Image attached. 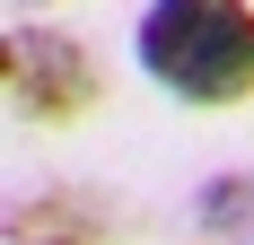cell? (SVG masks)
<instances>
[{
	"label": "cell",
	"instance_id": "obj_1",
	"mask_svg": "<svg viewBox=\"0 0 254 245\" xmlns=\"http://www.w3.org/2000/svg\"><path fill=\"white\" fill-rule=\"evenodd\" d=\"M131 61L193 114L254 105V0H149L131 18Z\"/></svg>",
	"mask_w": 254,
	"mask_h": 245
},
{
	"label": "cell",
	"instance_id": "obj_2",
	"mask_svg": "<svg viewBox=\"0 0 254 245\" xmlns=\"http://www.w3.org/2000/svg\"><path fill=\"white\" fill-rule=\"evenodd\" d=\"M0 88H9V114L26 131H70V122L97 114L105 70L88 53V35H70V26H53L35 9V18H18L0 35Z\"/></svg>",
	"mask_w": 254,
	"mask_h": 245
},
{
	"label": "cell",
	"instance_id": "obj_3",
	"mask_svg": "<svg viewBox=\"0 0 254 245\" xmlns=\"http://www.w3.org/2000/svg\"><path fill=\"white\" fill-rule=\"evenodd\" d=\"M193 219H202L210 237H237V245H246L254 237V175H210L202 201H193Z\"/></svg>",
	"mask_w": 254,
	"mask_h": 245
},
{
	"label": "cell",
	"instance_id": "obj_4",
	"mask_svg": "<svg viewBox=\"0 0 254 245\" xmlns=\"http://www.w3.org/2000/svg\"><path fill=\"white\" fill-rule=\"evenodd\" d=\"M18 245H97V237L70 219H18Z\"/></svg>",
	"mask_w": 254,
	"mask_h": 245
},
{
	"label": "cell",
	"instance_id": "obj_5",
	"mask_svg": "<svg viewBox=\"0 0 254 245\" xmlns=\"http://www.w3.org/2000/svg\"><path fill=\"white\" fill-rule=\"evenodd\" d=\"M26 9H53V0H26Z\"/></svg>",
	"mask_w": 254,
	"mask_h": 245
},
{
	"label": "cell",
	"instance_id": "obj_6",
	"mask_svg": "<svg viewBox=\"0 0 254 245\" xmlns=\"http://www.w3.org/2000/svg\"><path fill=\"white\" fill-rule=\"evenodd\" d=\"M246 245H254V237H246Z\"/></svg>",
	"mask_w": 254,
	"mask_h": 245
}]
</instances>
